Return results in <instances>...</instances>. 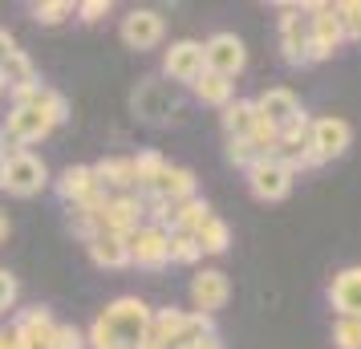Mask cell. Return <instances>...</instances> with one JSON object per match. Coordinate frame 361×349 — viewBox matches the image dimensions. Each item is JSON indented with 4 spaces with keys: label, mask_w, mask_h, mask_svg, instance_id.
Listing matches in <instances>:
<instances>
[{
    "label": "cell",
    "mask_w": 361,
    "mask_h": 349,
    "mask_svg": "<svg viewBox=\"0 0 361 349\" xmlns=\"http://www.w3.org/2000/svg\"><path fill=\"white\" fill-rule=\"evenodd\" d=\"M163 73L171 82L195 85L199 78H203V45H199V41H175V45L163 53Z\"/></svg>",
    "instance_id": "30bf717a"
},
{
    "label": "cell",
    "mask_w": 361,
    "mask_h": 349,
    "mask_svg": "<svg viewBox=\"0 0 361 349\" xmlns=\"http://www.w3.org/2000/svg\"><path fill=\"white\" fill-rule=\"evenodd\" d=\"M228 297H231V284L219 268H203L191 281V300H195V313H203V317L219 313L228 305Z\"/></svg>",
    "instance_id": "4fadbf2b"
},
{
    "label": "cell",
    "mask_w": 361,
    "mask_h": 349,
    "mask_svg": "<svg viewBox=\"0 0 361 349\" xmlns=\"http://www.w3.org/2000/svg\"><path fill=\"white\" fill-rule=\"evenodd\" d=\"M191 349H224V341H219V337H203V341L191 345Z\"/></svg>",
    "instance_id": "74e56055"
},
{
    "label": "cell",
    "mask_w": 361,
    "mask_h": 349,
    "mask_svg": "<svg viewBox=\"0 0 361 349\" xmlns=\"http://www.w3.org/2000/svg\"><path fill=\"white\" fill-rule=\"evenodd\" d=\"M4 90H8V85H4V73H0V94H4Z\"/></svg>",
    "instance_id": "60d3db41"
},
{
    "label": "cell",
    "mask_w": 361,
    "mask_h": 349,
    "mask_svg": "<svg viewBox=\"0 0 361 349\" xmlns=\"http://www.w3.org/2000/svg\"><path fill=\"white\" fill-rule=\"evenodd\" d=\"M13 53H17V41H13V33H8V29H0V66H4Z\"/></svg>",
    "instance_id": "d590c367"
},
{
    "label": "cell",
    "mask_w": 361,
    "mask_h": 349,
    "mask_svg": "<svg viewBox=\"0 0 361 349\" xmlns=\"http://www.w3.org/2000/svg\"><path fill=\"white\" fill-rule=\"evenodd\" d=\"M163 166H166V159L159 150H142V154L134 159V187H138V191H150V183L163 175Z\"/></svg>",
    "instance_id": "4316f807"
},
{
    "label": "cell",
    "mask_w": 361,
    "mask_h": 349,
    "mask_svg": "<svg viewBox=\"0 0 361 349\" xmlns=\"http://www.w3.org/2000/svg\"><path fill=\"white\" fill-rule=\"evenodd\" d=\"M175 110H179V102H175V94L163 82H142L134 90V114L142 122H166Z\"/></svg>",
    "instance_id": "5bb4252c"
},
{
    "label": "cell",
    "mask_w": 361,
    "mask_h": 349,
    "mask_svg": "<svg viewBox=\"0 0 361 349\" xmlns=\"http://www.w3.org/2000/svg\"><path fill=\"white\" fill-rule=\"evenodd\" d=\"M147 329H150V305L147 300L118 297L94 317L85 341H90L94 349H142Z\"/></svg>",
    "instance_id": "6da1fadb"
},
{
    "label": "cell",
    "mask_w": 361,
    "mask_h": 349,
    "mask_svg": "<svg viewBox=\"0 0 361 349\" xmlns=\"http://www.w3.org/2000/svg\"><path fill=\"white\" fill-rule=\"evenodd\" d=\"M142 195H154V200H163V203H183V200H191L195 195V175L187 171V166H163V175L150 183V191H142Z\"/></svg>",
    "instance_id": "2e32d148"
},
{
    "label": "cell",
    "mask_w": 361,
    "mask_h": 349,
    "mask_svg": "<svg viewBox=\"0 0 361 349\" xmlns=\"http://www.w3.org/2000/svg\"><path fill=\"white\" fill-rule=\"evenodd\" d=\"M309 17V66L312 61H329L333 53L345 45V29L333 4H305Z\"/></svg>",
    "instance_id": "3957f363"
},
{
    "label": "cell",
    "mask_w": 361,
    "mask_h": 349,
    "mask_svg": "<svg viewBox=\"0 0 361 349\" xmlns=\"http://www.w3.org/2000/svg\"><path fill=\"white\" fill-rule=\"evenodd\" d=\"M353 142V126L345 122V118H317L309 130V150L317 163H333V159H341L345 150Z\"/></svg>",
    "instance_id": "ba28073f"
},
{
    "label": "cell",
    "mask_w": 361,
    "mask_h": 349,
    "mask_svg": "<svg viewBox=\"0 0 361 349\" xmlns=\"http://www.w3.org/2000/svg\"><path fill=\"white\" fill-rule=\"evenodd\" d=\"M53 321L49 309H25V313L17 317V325H13V333H17V345L20 349H45L49 345V333H53Z\"/></svg>",
    "instance_id": "ac0fdd59"
},
{
    "label": "cell",
    "mask_w": 361,
    "mask_h": 349,
    "mask_svg": "<svg viewBox=\"0 0 361 349\" xmlns=\"http://www.w3.org/2000/svg\"><path fill=\"white\" fill-rule=\"evenodd\" d=\"M244 175H247L252 195H256L260 203H280L288 191H293V179H296L293 171H288L284 163H276L272 154H268V159H256V163L244 171Z\"/></svg>",
    "instance_id": "5b68a950"
},
{
    "label": "cell",
    "mask_w": 361,
    "mask_h": 349,
    "mask_svg": "<svg viewBox=\"0 0 361 349\" xmlns=\"http://www.w3.org/2000/svg\"><path fill=\"white\" fill-rule=\"evenodd\" d=\"M199 256V244L195 235H183V232H171V264H195Z\"/></svg>",
    "instance_id": "f546056e"
},
{
    "label": "cell",
    "mask_w": 361,
    "mask_h": 349,
    "mask_svg": "<svg viewBox=\"0 0 361 349\" xmlns=\"http://www.w3.org/2000/svg\"><path fill=\"white\" fill-rule=\"evenodd\" d=\"M256 122H260V114H256V102L235 98L231 106H224V130H228V138H252Z\"/></svg>",
    "instance_id": "603a6c76"
},
{
    "label": "cell",
    "mask_w": 361,
    "mask_h": 349,
    "mask_svg": "<svg viewBox=\"0 0 361 349\" xmlns=\"http://www.w3.org/2000/svg\"><path fill=\"white\" fill-rule=\"evenodd\" d=\"M166 33V20L159 13H150V8H134L130 17H122V41H126V49H154Z\"/></svg>",
    "instance_id": "8fae6325"
},
{
    "label": "cell",
    "mask_w": 361,
    "mask_h": 349,
    "mask_svg": "<svg viewBox=\"0 0 361 349\" xmlns=\"http://www.w3.org/2000/svg\"><path fill=\"white\" fill-rule=\"evenodd\" d=\"M244 66H247V49L235 33H215L203 41V69L207 73H219V78L231 82Z\"/></svg>",
    "instance_id": "52a82bcc"
},
{
    "label": "cell",
    "mask_w": 361,
    "mask_h": 349,
    "mask_svg": "<svg viewBox=\"0 0 361 349\" xmlns=\"http://www.w3.org/2000/svg\"><path fill=\"white\" fill-rule=\"evenodd\" d=\"M66 118H69L66 98H61L57 90H49L41 106H13V114L4 118V138L29 147V142H41V138H45L53 126H61Z\"/></svg>",
    "instance_id": "7a4b0ae2"
},
{
    "label": "cell",
    "mask_w": 361,
    "mask_h": 349,
    "mask_svg": "<svg viewBox=\"0 0 361 349\" xmlns=\"http://www.w3.org/2000/svg\"><path fill=\"white\" fill-rule=\"evenodd\" d=\"M333 345L337 349H361V317H337V325H333Z\"/></svg>",
    "instance_id": "83f0119b"
},
{
    "label": "cell",
    "mask_w": 361,
    "mask_h": 349,
    "mask_svg": "<svg viewBox=\"0 0 361 349\" xmlns=\"http://www.w3.org/2000/svg\"><path fill=\"white\" fill-rule=\"evenodd\" d=\"M280 53H284L288 66H309V17H305V4H284Z\"/></svg>",
    "instance_id": "9c48e42d"
},
{
    "label": "cell",
    "mask_w": 361,
    "mask_h": 349,
    "mask_svg": "<svg viewBox=\"0 0 361 349\" xmlns=\"http://www.w3.org/2000/svg\"><path fill=\"white\" fill-rule=\"evenodd\" d=\"M329 305L337 317H361V268H345L329 284Z\"/></svg>",
    "instance_id": "e0dca14e"
},
{
    "label": "cell",
    "mask_w": 361,
    "mask_h": 349,
    "mask_svg": "<svg viewBox=\"0 0 361 349\" xmlns=\"http://www.w3.org/2000/svg\"><path fill=\"white\" fill-rule=\"evenodd\" d=\"M256 159H260V154H256V147H252L247 138H228V163L231 166H244L247 171Z\"/></svg>",
    "instance_id": "d6a6232c"
},
{
    "label": "cell",
    "mask_w": 361,
    "mask_h": 349,
    "mask_svg": "<svg viewBox=\"0 0 361 349\" xmlns=\"http://www.w3.org/2000/svg\"><path fill=\"white\" fill-rule=\"evenodd\" d=\"M0 73H4V85H8V90H25V85H33V82H37L33 61H29V57H25L20 49L13 53L4 66H0Z\"/></svg>",
    "instance_id": "484cf974"
},
{
    "label": "cell",
    "mask_w": 361,
    "mask_h": 349,
    "mask_svg": "<svg viewBox=\"0 0 361 349\" xmlns=\"http://www.w3.org/2000/svg\"><path fill=\"white\" fill-rule=\"evenodd\" d=\"M0 349H20L17 345V333H13V329H0Z\"/></svg>",
    "instance_id": "8d00e7d4"
},
{
    "label": "cell",
    "mask_w": 361,
    "mask_h": 349,
    "mask_svg": "<svg viewBox=\"0 0 361 349\" xmlns=\"http://www.w3.org/2000/svg\"><path fill=\"white\" fill-rule=\"evenodd\" d=\"M45 349H85V337L73 325H53L49 333V345Z\"/></svg>",
    "instance_id": "1f68e13d"
},
{
    "label": "cell",
    "mask_w": 361,
    "mask_h": 349,
    "mask_svg": "<svg viewBox=\"0 0 361 349\" xmlns=\"http://www.w3.org/2000/svg\"><path fill=\"white\" fill-rule=\"evenodd\" d=\"M195 244H199V252H212V256L228 252V244H231L228 224H224L219 216H207V219H203V228L195 232Z\"/></svg>",
    "instance_id": "d4e9b609"
},
{
    "label": "cell",
    "mask_w": 361,
    "mask_h": 349,
    "mask_svg": "<svg viewBox=\"0 0 361 349\" xmlns=\"http://www.w3.org/2000/svg\"><path fill=\"white\" fill-rule=\"evenodd\" d=\"M212 216V207H207V200H199V195H191V200H183V203H175L171 207V228L175 232H183V235H195L199 228H203V219Z\"/></svg>",
    "instance_id": "7402d4cb"
},
{
    "label": "cell",
    "mask_w": 361,
    "mask_h": 349,
    "mask_svg": "<svg viewBox=\"0 0 361 349\" xmlns=\"http://www.w3.org/2000/svg\"><path fill=\"white\" fill-rule=\"evenodd\" d=\"M337 17H341V29H345V41H361V0H341L333 4Z\"/></svg>",
    "instance_id": "f1b7e54d"
},
{
    "label": "cell",
    "mask_w": 361,
    "mask_h": 349,
    "mask_svg": "<svg viewBox=\"0 0 361 349\" xmlns=\"http://www.w3.org/2000/svg\"><path fill=\"white\" fill-rule=\"evenodd\" d=\"M66 17H73V4H69V0H45V4H33V20L37 25H61Z\"/></svg>",
    "instance_id": "4dcf8cb0"
},
{
    "label": "cell",
    "mask_w": 361,
    "mask_h": 349,
    "mask_svg": "<svg viewBox=\"0 0 361 349\" xmlns=\"http://www.w3.org/2000/svg\"><path fill=\"white\" fill-rule=\"evenodd\" d=\"M8 228H13V224H8V216H4V212H0V244L8 240Z\"/></svg>",
    "instance_id": "f35d334b"
},
{
    "label": "cell",
    "mask_w": 361,
    "mask_h": 349,
    "mask_svg": "<svg viewBox=\"0 0 361 349\" xmlns=\"http://www.w3.org/2000/svg\"><path fill=\"white\" fill-rule=\"evenodd\" d=\"M126 248H130V264L147 268V272H163L171 264V232L159 224H142L126 240Z\"/></svg>",
    "instance_id": "277c9868"
},
{
    "label": "cell",
    "mask_w": 361,
    "mask_h": 349,
    "mask_svg": "<svg viewBox=\"0 0 361 349\" xmlns=\"http://www.w3.org/2000/svg\"><path fill=\"white\" fill-rule=\"evenodd\" d=\"M94 175H98V183L106 191H118V195H130L134 187V159H102L94 166Z\"/></svg>",
    "instance_id": "44dd1931"
},
{
    "label": "cell",
    "mask_w": 361,
    "mask_h": 349,
    "mask_svg": "<svg viewBox=\"0 0 361 349\" xmlns=\"http://www.w3.org/2000/svg\"><path fill=\"white\" fill-rule=\"evenodd\" d=\"M57 191H61V200L66 203H85L90 195H98V191H106V187L98 183V175H94V166H69L66 175H61V183H57Z\"/></svg>",
    "instance_id": "d6986e66"
},
{
    "label": "cell",
    "mask_w": 361,
    "mask_h": 349,
    "mask_svg": "<svg viewBox=\"0 0 361 349\" xmlns=\"http://www.w3.org/2000/svg\"><path fill=\"white\" fill-rule=\"evenodd\" d=\"M195 98L203 102V106L224 110V106L235 102V82H228V78H219V73H207V69H203V78L195 82Z\"/></svg>",
    "instance_id": "cb8c5ba5"
},
{
    "label": "cell",
    "mask_w": 361,
    "mask_h": 349,
    "mask_svg": "<svg viewBox=\"0 0 361 349\" xmlns=\"http://www.w3.org/2000/svg\"><path fill=\"white\" fill-rule=\"evenodd\" d=\"M256 114L264 118V122H272V126H288L293 118H300L305 110H300V102H296L293 90H284V85H272V90H264L260 98H256Z\"/></svg>",
    "instance_id": "9a60e30c"
},
{
    "label": "cell",
    "mask_w": 361,
    "mask_h": 349,
    "mask_svg": "<svg viewBox=\"0 0 361 349\" xmlns=\"http://www.w3.org/2000/svg\"><path fill=\"white\" fill-rule=\"evenodd\" d=\"M13 300H17V276L8 268H0V313H8Z\"/></svg>",
    "instance_id": "836d02e7"
},
{
    "label": "cell",
    "mask_w": 361,
    "mask_h": 349,
    "mask_svg": "<svg viewBox=\"0 0 361 349\" xmlns=\"http://www.w3.org/2000/svg\"><path fill=\"white\" fill-rule=\"evenodd\" d=\"M110 13V0H85L82 8H78V17L85 20V25H94V20H102Z\"/></svg>",
    "instance_id": "e575fe53"
},
{
    "label": "cell",
    "mask_w": 361,
    "mask_h": 349,
    "mask_svg": "<svg viewBox=\"0 0 361 349\" xmlns=\"http://www.w3.org/2000/svg\"><path fill=\"white\" fill-rule=\"evenodd\" d=\"M85 248H90V260H94L98 268H126V264H130V248H126V240H122V235L98 232Z\"/></svg>",
    "instance_id": "ffe728a7"
},
{
    "label": "cell",
    "mask_w": 361,
    "mask_h": 349,
    "mask_svg": "<svg viewBox=\"0 0 361 349\" xmlns=\"http://www.w3.org/2000/svg\"><path fill=\"white\" fill-rule=\"evenodd\" d=\"M4 166H8V150L0 147V183H4Z\"/></svg>",
    "instance_id": "ab89813d"
},
{
    "label": "cell",
    "mask_w": 361,
    "mask_h": 349,
    "mask_svg": "<svg viewBox=\"0 0 361 349\" xmlns=\"http://www.w3.org/2000/svg\"><path fill=\"white\" fill-rule=\"evenodd\" d=\"M49 183V171H45V163L37 159V154H29V150H13L8 154V166H4V191L8 195H20V200H29V195H37L41 187Z\"/></svg>",
    "instance_id": "8992f818"
},
{
    "label": "cell",
    "mask_w": 361,
    "mask_h": 349,
    "mask_svg": "<svg viewBox=\"0 0 361 349\" xmlns=\"http://www.w3.org/2000/svg\"><path fill=\"white\" fill-rule=\"evenodd\" d=\"M138 228H142V203H138V195H110L106 212H102V232L130 240Z\"/></svg>",
    "instance_id": "7c38bea8"
}]
</instances>
